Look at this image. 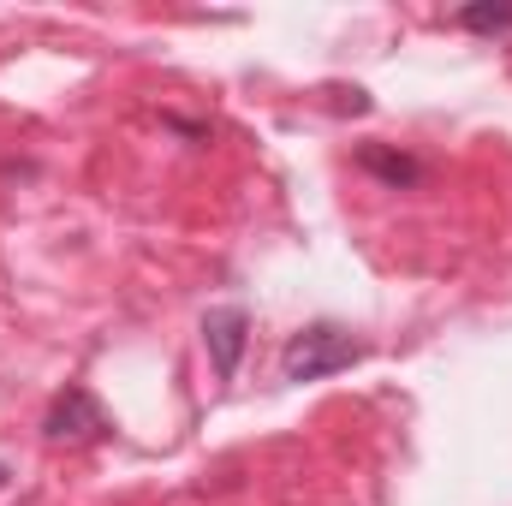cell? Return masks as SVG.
Returning a JSON list of instances; mask_svg holds the SVG:
<instances>
[{
    "instance_id": "1",
    "label": "cell",
    "mask_w": 512,
    "mask_h": 506,
    "mask_svg": "<svg viewBox=\"0 0 512 506\" xmlns=\"http://www.w3.org/2000/svg\"><path fill=\"white\" fill-rule=\"evenodd\" d=\"M364 358V340H352V328H340V322H310V328H298L286 346H280V381H328L340 376V370H352Z\"/></svg>"
},
{
    "instance_id": "2",
    "label": "cell",
    "mask_w": 512,
    "mask_h": 506,
    "mask_svg": "<svg viewBox=\"0 0 512 506\" xmlns=\"http://www.w3.org/2000/svg\"><path fill=\"white\" fill-rule=\"evenodd\" d=\"M114 423H108V405L90 393V387H60L54 393V405H48V417H42V435L48 441H72V447H84V441H102Z\"/></svg>"
},
{
    "instance_id": "3",
    "label": "cell",
    "mask_w": 512,
    "mask_h": 506,
    "mask_svg": "<svg viewBox=\"0 0 512 506\" xmlns=\"http://www.w3.org/2000/svg\"><path fill=\"white\" fill-rule=\"evenodd\" d=\"M245 346H251V310H245V304H215V310L203 316V352H209V364H215L221 381L239 376Z\"/></svg>"
},
{
    "instance_id": "4",
    "label": "cell",
    "mask_w": 512,
    "mask_h": 506,
    "mask_svg": "<svg viewBox=\"0 0 512 506\" xmlns=\"http://www.w3.org/2000/svg\"><path fill=\"white\" fill-rule=\"evenodd\" d=\"M358 167H364L370 179H382L387 191H411V185H423V161L405 155V149H387V143H358Z\"/></svg>"
},
{
    "instance_id": "5",
    "label": "cell",
    "mask_w": 512,
    "mask_h": 506,
    "mask_svg": "<svg viewBox=\"0 0 512 506\" xmlns=\"http://www.w3.org/2000/svg\"><path fill=\"white\" fill-rule=\"evenodd\" d=\"M453 24H459V30H477V36H507L512 30V6L507 0H477V6H459Z\"/></svg>"
},
{
    "instance_id": "6",
    "label": "cell",
    "mask_w": 512,
    "mask_h": 506,
    "mask_svg": "<svg viewBox=\"0 0 512 506\" xmlns=\"http://www.w3.org/2000/svg\"><path fill=\"white\" fill-rule=\"evenodd\" d=\"M6 483H12V465H6V459H0V495H6Z\"/></svg>"
}]
</instances>
